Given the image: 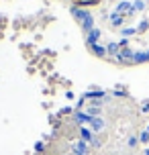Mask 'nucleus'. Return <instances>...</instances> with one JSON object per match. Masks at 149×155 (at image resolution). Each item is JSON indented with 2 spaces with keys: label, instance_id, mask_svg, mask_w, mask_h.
<instances>
[{
  "label": "nucleus",
  "instance_id": "1",
  "mask_svg": "<svg viewBox=\"0 0 149 155\" xmlns=\"http://www.w3.org/2000/svg\"><path fill=\"white\" fill-rule=\"evenodd\" d=\"M78 6H98L100 0H74Z\"/></svg>",
  "mask_w": 149,
  "mask_h": 155
}]
</instances>
